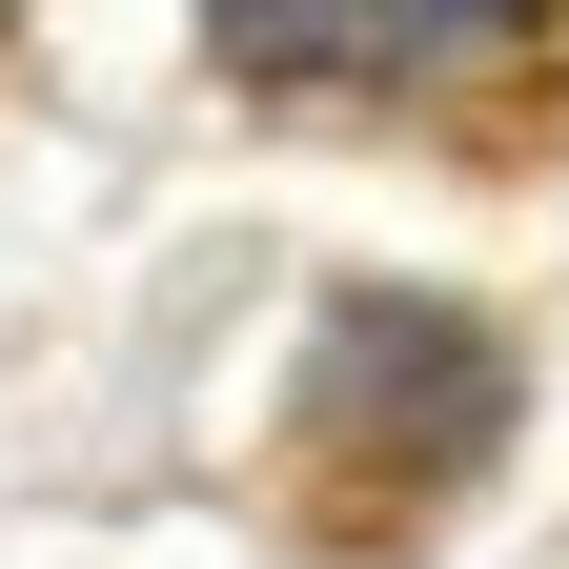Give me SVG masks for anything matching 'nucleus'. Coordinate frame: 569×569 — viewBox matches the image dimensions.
<instances>
[{
  "label": "nucleus",
  "mask_w": 569,
  "mask_h": 569,
  "mask_svg": "<svg viewBox=\"0 0 569 569\" xmlns=\"http://www.w3.org/2000/svg\"><path fill=\"white\" fill-rule=\"evenodd\" d=\"M549 0H224V61L284 102H407V82H488L529 61Z\"/></svg>",
  "instance_id": "2"
},
{
  "label": "nucleus",
  "mask_w": 569,
  "mask_h": 569,
  "mask_svg": "<svg viewBox=\"0 0 569 569\" xmlns=\"http://www.w3.org/2000/svg\"><path fill=\"white\" fill-rule=\"evenodd\" d=\"M509 448V346L407 306V284H367V306H326L306 387H284V509H306L326 549H387L427 529L448 488Z\"/></svg>",
  "instance_id": "1"
}]
</instances>
